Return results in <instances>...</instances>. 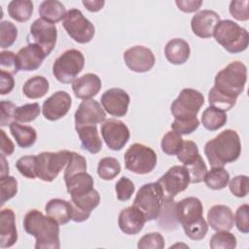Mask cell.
I'll return each instance as SVG.
<instances>
[{
  "label": "cell",
  "instance_id": "484cf974",
  "mask_svg": "<svg viewBox=\"0 0 249 249\" xmlns=\"http://www.w3.org/2000/svg\"><path fill=\"white\" fill-rule=\"evenodd\" d=\"M191 53L190 45L181 38H174L167 42L164 47V54L166 59L175 65L184 64Z\"/></svg>",
  "mask_w": 249,
  "mask_h": 249
},
{
  "label": "cell",
  "instance_id": "6f0895ef",
  "mask_svg": "<svg viewBox=\"0 0 249 249\" xmlns=\"http://www.w3.org/2000/svg\"><path fill=\"white\" fill-rule=\"evenodd\" d=\"M15 87V80L13 78V75L0 70V93L2 95H5L7 93H10Z\"/></svg>",
  "mask_w": 249,
  "mask_h": 249
},
{
  "label": "cell",
  "instance_id": "603a6c76",
  "mask_svg": "<svg viewBox=\"0 0 249 249\" xmlns=\"http://www.w3.org/2000/svg\"><path fill=\"white\" fill-rule=\"evenodd\" d=\"M101 89L100 78L93 73H87L76 78L72 82V89L77 98L90 99L95 96Z\"/></svg>",
  "mask_w": 249,
  "mask_h": 249
},
{
  "label": "cell",
  "instance_id": "ab89813d",
  "mask_svg": "<svg viewBox=\"0 0 249 249\" xmlns=\"http://www.w3.org/2000/svg\"><path fill=\"white\" fill-rule=\"evenodd\" d=\"M40 105L38 103H28L17 107L15 111V121L18 123L33 122L40 115Z\"/></svg>",
  "mask_w": 249,
  "mask_h": 249
},
{
  "label": "cell",
  "instance_id": "7c38bea8",
  "mask_svg": "<svg viewBox=\"0 0 249 249\" xmlns=\"http://www.w3.org/2000/svg\"><path fill=\"white\" fill-rule=\"evenodd\" d=\"M158 183L160 185L164 199H174L181 192L185 191L190 184V176L184 165L171 166L163 174Z\"/></svg>",
  "mask_w": 249,
  "mask_h": 249
},
{
  "label": "cell",
  "instance_id": "9a60e30c",
  "mask_svg": "<svg viewBox=\"0 0 249 249\" xmlns=\"http://www.w3.org/2000/svg\"><path fill=\"white\" fill-rule=\"evenodd\" d=\"M176 217L182 228L189 227L203 220V206L201 201L195 196H189L176 202Z\"/></svg>",
  "mask_w": 249,
  "mask_h": 249
},
{
  "label": "cell",
  "instance_id": "d4e9b609",
  "mask_svg": "<svg viewBox=\"0 0 249 249\" xmlns=\"http://www.w3.org/2000/svg\"><path fill=\"white\" fill-rule=\"evenodd\" d=\"M18 241L16 215L10 208L2 209L0 213V247H12Z\"/></svg>",
  "mask_w": 249,
  "mask_h": 249
},
{
  "label": "cell",
  "instance_id": "e575fe53",
  "mask_svg": "<svg viewBox=\"0 0 249 249\" xmlns=\"http://www.w3.org/2000/svg\"><path fill=\"white\" fill-rule=\"evenodd\" d=\"M9 16L18 21H27L33 14V2L30 0H13L8 5Z\"/></svg>",
  "mask_w": 249,
  "mask_h": 249
},
{
  "label": "cell",
  "instance_id": "ee69618b",
  "mask_svg": "<svg viewBox=\"0 0 249 249\" xmlns=\"http://www.w3.org/2000/svg\"><path fill=\"white\" fill-rule=\"evenodd\" d=\"M18 193V182L13 176H3L0 177V195H1V206L12 197H14Z\"/></svg>",
  "mask_w": 249,
  "mask_h": 249
},
{
  "label": "cell",
  "instance_id": "52a82bcc",
  "mask_svg": "<svg viewBox=\"0 0 249 249\" xmlns=\"http://www.w3.org/2000/svg\"><path fill=\"white\" fill-rule=\"evenodd\" d=\"M71 152L61 150L55 153L43 152L36 156V177L44 182L53 181L62 168L67 165Z\"/></svg>",
  "mask_w": 249,
  "mask_h": 249
},
{
  "label": "cell",
  "instance_id": "1f68e13d",
  "mask_svg": "<svg viewBox=\"0 0 249 249\" xmlns=\"http://www.w3.org/2000/svg\"><path fill=\"white\" fill-rule=\"evenodd\" d=\"M50 89L49 81L43 76H34L29 78L22 87L23 94L30 99L43 97Z\"/></svg>",
  "mask_w": 249,
  "mask_h": 249
},
{
  "label": "cell",
  "instance_id": "3957f363",
  "mask_svg": "<svg viewBox=\"0 0 249 249\" xmlns=\"http://www.w3.org/2000/svg\"><path fill=\"white\" fill-rule=\"evenodd\" d=\"M247 81V67L240 61H232L220 70L214 79V88L236 99L244 90Z\"/></svg>",
  "mask_w": 249,
  "mask_h": 249
},
{
  "label": "cell",
  "instance_id": "836d02e7",
  "mask_svg": "<svg viewBox=\"0 0 249 249\" xmlns=\"http://www.w3.org/2000/svg\"><path fill=\"white\" fill-rule=\"evenodd\" d=\"M227 121L228 117L226 112L212 106L207 107L201 115L202 125L210 131H215L223 127Z\"/></svg>",
  "mask_w": 249,
  "mask_h": 249
},
{
  "label": "cell",
  "instance_id": "7a4b0ae2",
  "mask_svg": "<svg viewBox=\"0 0 249 249\" xmlns=\"http://www.w3.org/2000/svg\"><path fill=\"white\" fill-rule=\"evenodd\" d=\"M204 154L212 167H223L235 161L241 154V142L235 130L226 129L206 142Z\"/></svg>",
  "mask_w": 249,
  "mask_h": 249
},
{
  "label": "cell",
  "instance_id": "db71d44e",
  "mask_svg": "<svg viewBox=\"0 0 249 249\" xmlns=\"http://www.w3.org/2000/svg\"><path fill=\"white\" fill-rule=\"evenodd\" d=\"M234 223L237 230L242 233L249 232V206L248 204L240 205L234 216Z\"/></svg>",
  "mask_w": 249,
  "mask_h": 249
},
{
  "label": "cell",
  "instance_id": "2e32d148",
  "mask_svg": "<svg viewBox=\"0 0 249 249\" xmlns=\"http://www.w3.org/2000/svg\"><path fill=\"white\" fill-rule=\"evenodd\" d=\"M75 128L85 125H96L106 119V114L101 105L94 99L83 100L74 115Z\"/></svg>",
  "mask_w": 249,
  "mask_h": 249
},
{
  "label": "cell",
  "instance_id": "9c48e42d",
  "mask_svg": "<svg viewBox=\"0 0 249 249\" xmlns=\"http://www.w3.org/2000/svg\"><path fill=\"white\" fill-rule=\"evenodd\" d=\"M204 103V96L194 89H183L178 97L172 102L170 111L177 120L196 118L199 109Z\"/></svg>",
  "mask_w": 249,
  "mask_h": 249
},
{
  "label": "cell",
  "instance_id": "d6986e66",
  "mask_svg": "<svg viewBox=\"0 0 249 249\" xmlns=\"http://www.w3.org/2000/svg\"><path fill=\"white\" fill-rule=\"evenodd\" d=\"M72 104L69 93L64 90H57L47 98L42 106V113L49 121H57L64 117Z\"/></svg>",
  "mask_w": 249,
  "mask_h": 249
},
{
  "label": "cell",
  "instance_id": "c3c4849f",
  "mask_svg": "<svg viewBox=\"0 0 249 249\" xmlns=\"http://www.w3.org/2000/svg\"><path fill=\"white\" fill-rule=\"evenodd\" d=\"M164 246V238L160 232L147 233L143 235L137 243L139 249H162Z\"/></svg>",
  "mask_w": 249,
  "mask_h": 249
},
{
  "label": "cell",
  "instance_id": "4dcf8cb0",
  "mask_svg": "<svg viewBox=\"0 0 249 249\" xmlns=\"http://www.w3.org/2000/svg\"><path fill=\"white\" fill-rule=\"evenodd\" d=\"M10 131L20 148H29L36 142L37 132L32 126L13 122L10 124Z\"/></svg>",
  "mask_w": 249,
  "mask_h": 249
},
{
  "label": "cell",
  "instance_id": "816d5d0a",
  "mask_svg": "<svg viewBox=\"0 0 249 249\" xmlns=\"http://www.w3.org/2000/svg\"><path fill=\"white\" fill-rule=\"evenodd\" d=\"M248 0H232L230 3V14L237 20L245 21L249 18Z\"/></svg>",
  "mask_w": 249,
  "mask_h": 249
},
{
  "label": "cell",
  "instance_id": "6da1fadb",
  "mask_svg": "<svg viewBox=\"0 0 249 249\" xmlns=\"http://www.w3.org/2000/svg\"><path fill=\"white\" fill-rule=\"evenodd\" d=\"M25 231L36 239V249H59V224L37 209L29 210L23 218Z\"/></svg>",
  "mask_w": 249,
  "mask_h": 249
},
{
  "label": "cell",
  "instance_id": "f546056e",
  "mask_svg": "<svg viewBox=\"0 0 249 249\" xmlns=\"http://www.w3.org/2000/svg\"><path fill=\"white\" fill-rule=\"evenodd\" d=\"M66 14L64 5L57 0H45L39 6L41 18L53 24L64 19Z\"/></svg>",
  "mask_w": 249,
  "mask_h": 249
},
{
  "label": "cell",
  "instance_id": "f6af8a7d",
  "mask_svg": "<svg viewBox=\"0 0 249 249\" xmlns=\"http://www.w3.org/2000/svg\"><path fill=\"white\" fill-rule=\"evenodd\" d=\"M87 171V160L86 159L76 153V152H71L70 155V159L69 161L66 165L65 171H64V175H63V179H67L70 176L79 173V172H84Z\"/></svg>",
  "mask_w": 249,
  "mask_h": 249
},
{
  "label": "cell",
  "instance_id": "5bb4252c",
  "mask_svg": "<svg viewBox=\"0 0 249 249\" xmlns=\"http://www.w3.org/2000/svg\"><path fill=\"white\" fill-rule=\"evenodd\" d=\"M125 65L133 72L144 73L151 70L155 65L153 52L144 46H134L124 53Z\"/></svg>",
  "mask_w": 249,
  "mask_h": 249
},
{
  "label": "cell",
  "instance_id": "f1b7e54d",
  "mask_svg": "<svg viewBox=\"0 0 249 249\" xmlns=\"http://www.w3.org/2000/svg\"><path fill=\"white\" fill-rule=\"evenodd\" d=\"M64 182L71 196L86 194L93 189V178L87 171L76 173L65 179Z\"/></svg>",
  "mask_w": 249,
  "mask_h": 249
},
{
  "label": "cell",
  "instance_id": "60d3db41",
  "mask_svg": "<svg viewBox=\"0 0 249 249\" xmlns=\"http://www.w3.org/2000/svg\"><path fill=\"white\" fill-rule=\"evenodd\" d=\"M182 144H183L182 136L179 133L173 130L172 131L170 130L166 132V134L162 137L160 142V147L163 153L169 156H173L178 153Z\"/></svg>",
  "mask_w": 249,
  "mask_h": 249
},
{
  "label": "cell",
  "instance_id": "8d00e7d4",
  "mask_svg": "<svg viewBox=\"0 0 249 249\" xmlns=\"http://www.w3.org/2000/svg\"><path fill=\"white\" fill-rule=\"evenodd\" d=\"M121 172L119 160L112 157H106L99 160L97 165V174L103 180H112Z\"/></svg>",
  "mask_w": 249,
  "mask_h": 249
},
{
  "label": "cell",
  "instance_id": "e0dca14e",
  "mask_svg": "<svg viewBox=\"0 0 249 249\" xmlns=\"http://www.w3.org/2000/svg\"><path fill=\"white\" fill-rule=\"evenodd\" d=\"M129 101L128 93L120 88L109 89L101 95L103 109L114 117H124L127 113Z\"/></svg>",
  "mask_w": 249,
  "mask_h": 249
},
{
  "label": "cell",
  "instance_id": "f35d334b",
  "mask_svg": "<svg viewBox=\"0 0 249 249\" xmlns=\"http://www.w3.org/2000/svg\"><path fill=\"white\" fill-rule=\"evenodd\" d=\"M211 249H233L236 247V237L229 231H217L210 238Z\"/></svg>",
  "mask_w": 249,
  "mask_h": 249
},
{
  "label": "cell",
  "instance_id": "bcb514c9",
  "mask_svg": "<svg viewBox=\"0 0 249 249\" xmlns=\"http://www.w3.org/2000/svg\"><path fill=\"white\" fill-rule=\"evenodd\" d=\"M176 155H177V159L184 165L189 164L190 162L194 161L199 155L196 143L191 140L183 141V144Z\"/></svg>",
  "mask_w": 249,
  "mask_h": 249
},
{
  "label": "cell",
  "instance_id": "b9f144b4",
  "mask_svg": "<svg viewBox=\"0 0 249 249\" xmlns=\"http://www.w3.org/2000/svg\"><path fill=\"white\" fill-rule=\"evenodd\" d=\"M188 172H189V176H190V183L193 184H196V183H200L204 180L205 174L207 172V167L204 163L203 159L201 158L200 155L197 156V158L190 162L187 165H184Z\"/></svg>",
  "mask_w": 249,
  "mask_h": 249
},
{
  "label": "cell",
  "instance_id": "ba28073f",
  "mask_svg": "<svg viewBox=\"0 0 249 249\" xmlns=\"http://www.w3.org/2000/svg\"><path fill=\"white\" fill-rule=\"evenodd\" d=\"M125 168L135 174H147L154 170L157 165L155 151L140 143L132 144L124 157Z\"/></svg>",
  "mask_w": 249,
  "mask_h": 249
},
{
  "label": "cell",
  "instance_id": "7dc6e473",
  "mask_svg": "<svg viewBox=\"0 0 249 249\" xmlns=\"http://www.w3.org/2000/svg\"><path fill=\"white\" fill-rule=\"evenodd\" d=\"M35 163H36V156H23L19 158L16 162V167L18 172L29 179L36 178L35 173Z\"/></svg>",
  "mask_w": 249,
  "mask_h": 249
},
{
  "label": "cell",
  "instance_id": "7bdbcfd3",
  "mask_svg": "<svg viewBox=\"0 0 249 249\" xmlns=\"http://www.w3.org/2000/svg\"><path fill=\"white\" fill-rule=\"evenodd\" d=\"M18 37V29L16 25L8 20L0 23V47L6 49L11 47Z\"/></svg>",
  "mask_w": 249,
  "mask_h": 249
},
{
  "label": "cell",
  "instance_id": "4316f807",
  "mask_svg": "<svg viewBox=\"0 0 249 249\" xmlns=\"http://www.w3.org/2000/svg\"><path fill=\"white\" fill-rule=\"evenodd\" d=\"M45 211L48 216L54 219L59 225L67 224L72 220V204L65 199L53 198L49 200L45 206Z\"/></svg>",
  "mask_w": 249,
  "mask_h": 249
},
{
  "label": "cell",
  "instance_id": "277c9868",
  "mask_svg": "<svg viewBox=\"0 0 249 249\" xmlns=\"http://www.w3.org/2000/svg\"><path fill=\"white\" fill-rule=\"evenodd\" d=\"M213 36L216 42L231 53L244 52L249 43L247 30L231 19L220 20L214 29Z\"/></svg>",
  "mask_w": 249,
  "mask_h": 249
},
{
  "label": "cell",
  "instance_id": "f5cc1de1",
  "mask_svg": "<svg viewBox=\"0 0 249 249\" xmlns=\"http://www.w3.org/2000/svg\"><path fill=\"white\" fill-rule=\"evenodd\" d=\"M198 125H199V121L197 120V118L187 119V120L174 119L171 124V128L173 129V131L179 133L180 135H184V134H191L192 132L196 130Z\"/></svg>",
  "mask_w": 249,
  "mask_h": 249
},
{
  "label": "cell",
  "instance_id": "83f0119b",
  "mask_svg": "<svg viewBox=\"0 0 249 249\" xmlns=\"http://www.w3.org/2000/svg\"><path fill=\"white\" fill-rule=\"evenodd\" d=\"M76 131L79 135L82 149L90 154H97L102 149V141L99 137L96 125H85L77 127Z\"/></svg>",
  "mask_w": 249,
  "mask_h": 249
},
{
  "label": "cell",
  "instance_id": "681fc988",
  "mask_svg": "<svg viewBox=\"0 0 249 249\" xmlns=\"http://www.w3.org/2000/svg\"><path fill=\"white\" fill-rule=\"evenodd\" d=\"M229 188L231 193L236 197H244L249 192V177L246 175H238L230 181Z\"/></svg>",
  "mask_w": 249,
  "mask_h": 249
},
{
  "label": "cell",
  "instance_id": "91938a15",
  "mask_svg": "<svg viewBox=\"0 0 249 249\" xmlns=\"http://www.w3.org/2000/svg\"><path fill=\"white\" fill-rule=\"evenodd\" d=\"M1 134V144H0V151L1 155L3 156H11L15 151V146L12 140L6 135L5 131L3 129L0 130Z\"/></svg>",
  "mask_w": 249,
  "mask_h": 249
},
{
  "label": "cell",
  "instance_id": "44dd1931",
  "mask_svg": "<svg viewBox=\"0 0 249 249\" xmlns=\"http://www.w3.org/2000/svg\"><path fill=\"white\" fill-rule=\"evenodd\" d=\"M146 222L144 214L134 205L123 209L120 212L118 219L120 230L128 235L139 233Z\"/></svg>",
  "mask_w": 249,
  "mask_h": 249
},
{
  "label": "cell",
  "instance_id": "8992f818",
  "mask_svg": "<svg viewBox=\"0 0 249 249\" xmlns=\"http://www.w3.org/2000/svg\"><path fill=\"white\" fill-rule=\"evenodd\" d=\"M84 65L85 57L82 52L76 49H70L55 59L53 65V74L58 82L70 84L83 70Z\"/></svg>",
  "mask_w": 249,
  "mask_h": 249
},
{
  "label": "cell",
  "instance_id": "11a10c76",
  "mask_svg": "<svg viewBox=\"0 0 249 249\" xmlns=\"http://www.w3.org/2000/svg\"><path fill=\"white\" fill-rule=\"evenodd\" d=\"M0 65L1 70L6 71L12 75L16 74L18 71L16 53L10 51H2L0 53Z\"/></svg>",
  "mask_w": 249,
  "mask_h": 249
},
{
  "label": "cell",
  "instance_id": "30bf717a",
  "mask_svg": "<svg viewBox=\"0 0 249 249\" xmlns=\"http://www.w3.org/2000/svg\"><path fill=\"white\" fill-rule=\"evenodd\" d=\"M62 25L67 34L80 44L90 42L95 33L93 24L78 9H70L67 12Z\"/></svg>",
  "mask_w": 249,
  "mask_h": 249
},
{
  "label": "cell",
  "instance_id": "94428289",
  "mask_svg": "<svg viewBox=\"0 0 249 249\" xmlns=\"http://www.w3.org/2000/svg\"><path fill=\"white\" fill-rule=\"evenodd\" d=\"M83 5L87 8V10H89V12H98L99 10H101L105 4V1L103 0H84Z\"/></svg>",
  "mask_w": 249,
  "mask_h": 249
},
{
  "label": "cell",
  "instance_id": "ffe728a7",
  "mask_svg": "<svg viewBox=\"0 0 249 249\" xmlns=\"http://www.w3.org/2000/svg\"><path fill=\"white\" fill-rule=\"evenodd\" d=\"M220 20V16L215 11H199L192 18L191 20L193 33L199 38H210L213 36L214 29Z\"/></svg>",
  "mask_w": 249,
  "mask_h": 249
},
{
  "label": "cell",
  "instance_id": "f907efd6",
  "mask_svg": "<svg viewBox=\"0 0 249 249\" xmlns=\"http://www.w3.org/2000/svg\"><path fill=\"white\" fill-rule=\"evenodd\" d=\"M115 190L117 193V198L121 201H126L133 195L135 191V187L133 182L130 179L123 176L116 183Z\"/></svg>",
  "mask_w": 249,
  "mask_h": 249
},
{
  "label": "cell",
  "instance_id": "7402d4cb",
  "mask_svg": "<svg viewBox=\"0 0 249 249\" xmlns=\"http://www.w3.org/2000/svg\"><path fill=\"white\" fill-rule=\"evenodd\" d=\"M47 55L40 47L28 44L16 54L18 69L21 71H34L42 65Z\"/></svg>",
  "mask_w": 249,
  "mask_h": 249
},
{
  "label": "cell",
  "instance_id": "8fae6325",
  "mask_svg": "<svg viewBox=\"0 0 249 249\" xmlns=\"http://www.w3.org/2000/svg\"><path fill=\"white\" fill-rule=\"evenodd\" d=\"M57 39V28L55 24L44 19L37 18L32 22L27 37L28 44L40 47L48 56L53 50Z\"/></svg>",
  "mask_w": 249,
  "mask_h": 249
},
{
  "label": "cell",
  "instance_id": "5b68a950",
  "mask_svg": "<svg viewBox=\"0 0 249 249\" xmlns=\"http://www.w3.org/2000/svg\"><path fill=\"white\" fill-rule=\"evenodd\" d=\"M164 201V196L160 185L158 182L148 183L138 190L133 205L141 210L146 221L158 219Z\"/></svg>",
  "mask_w": 249,
  "mask_h": 249
},
{
  "label": "cell",
  "instance_id": "d590c367",
  "mask_svg": "<svg viewBox=\"0 0 249 249\" xmlns=\"http://www.w3.org/2000/svg\"><path fill=\"white\" fill-rule=\"evenodd\" d=\"M203 181L209 189L222 190L228 185L230 174L224 167H212L206 172Z\"/></svg>",
  "mask_w": 249,
  "mask_h": 249
},
{
  "label": "cell",
  "instance_id": "6125c7cd",
  "mask_svg": "<svg viewBox=\"0 0 249 249\" xmlns=\"http://www.w3.org/2000/svg\"><path fill=\"white\" fill-rule=\"evenodd\" d=\"M1 161H2V166H1V175L0 177L6 176L9 173V165L5 160V156L1 155Z\"/></svg>",
  "mask_w": 249,
  "mask_h": 249
},
{
  "label": "cell",
  "instance_id": "680465c9",
  "mask_svg": "<svg viewBox=\"0 0 249 249\" xmlns=\"http://www.w3.org/2000/svg\"><path fill=\"white\" fill-rule=\"evenodd\" d=\"M175 4L181 10L185 13H193L197 11L200 6L202 5L201 0H177L175 1Z\"/></svg>",
  "mask_w": 249,
  "mask_h": 249
},
{
  "label": "cell",
  "instance_id": "d6a6232c",
  "mask_svg": "<svg viewBox=\"0 0 249 249\" xmlns=\"http://www.w3.org/2000/svg\"><path fill=\"white\" fill-rule=\"evenodd\" d=\"M176 202L174 199H164L162 207L158 217V223L160 229L165 231H173L178 226L175 211Z\"/></svg>",
  "mask_w": 249,
  "mask_h": 249
},
{
  "label": "cell",
  "instance_id": "cb8c5ba5",
  "mask_svg": "<svg viewBox=\"0 0 249 249\" xmlns=\"http://www.w3.org/2000/svg\"><path fill=\"white\" fill-rule=\"evenodd\" d=\"M207 221L210 228L216 231H230L233 227L234 216L229 206L217 204L208 210Z\"/></svg>",
  "mask_w": 249,
  "mask_h": 249
},
{
  "label": "cell",
  "instance_id": "74e56055",
  "mask_svg": "<svg viewBox=\"0 0 249 249\" xmlns=\"http://www.w3.org/2000/svg\"><path fill=\"white\" fill-rule=\"evenodd\" d=\"M208 102L210 106L226 112L231 110L235 105L236 99L225 95L213 87L208 92Z\"/></svg>",
  "mask_w": 249,
  "mask_h": 249
},
{
  "label": "cell",
  "instance_id": "4fadbf2b",
  "mask_svg": "<svg viewBox=\"0 0 249 249\" xmlns=\"http://www.w3.org/2000/svg\"><path fill=\"white\" fill-rule=\"evenodd\" d=\"M101 135L109 149L120 151L129 140L130 133L124 122L116 119H109L101 125Z\"/></svg>",
  "mask_w": 249,
  "mask_h": 249
},
{
  "label": "cell",
  "instance_id": "9f6ffc18",
  "mask_svg": "<svg viewBox=\"0 0 249 249\" xmlns=\"http://www.w3.org/2000/svg\"><path fill=\"white\" fill-rule=\"evenodd\" d=\"M16 108L17 106L10 101H1V126H6L14 122Z\"/></svg>",
  "mask_w": 249,
  "mask_h": 249
},
{
  "label": "cell",
  "instance_id": "ac0fdd59",
  "mask_svg": "<svg viewBox=\"0 0 249 249\" xmlns=\"http://www.w3.org/2000/svg\"><path fill=\"white\" fill-rule=\"evenodd\" d=\"M70 202L73 208L72 221L81 223L87 221L89 218L91 211L99 205L100 196L96 190L92 189L86 194L71 196Z\"/></svg>",
  "mask_w": 249,
  "mask_h": 249
}]
</instances>
